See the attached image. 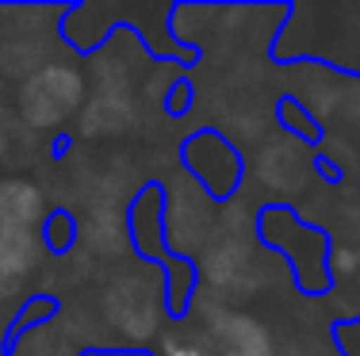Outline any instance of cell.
Masks as SVG:
<instances>
[{
	"instance_id": "7a4b0ae2",
	"label": "cell",
	"mask_w": 360,
	"mask_h": 356,
	"mask_svg": "<svg viewBox=\"0 0 360 356\" xmlns=\"http://www.w3.org/2000/svg\"><path fill=\"white\" fill-rule=\"evenodd\" d=\"M42 261V237L35 226H0V272L20 279Z\"/></svg>"
},
{
	"instance_id": "6da1fadb",
	"label": "cell",
	"mask_w": 360,
	"mask_h": 356,
	"mask_svg": "<svg viewBox=\"0 0 360 356\" xmlns=\"http://www.w3.org/2000/svg\"><path fill=\"white\" fill-rule=\"evenodd\" d=\"M77 104H81V77L73 70H65V65H50V70L35 73L23 84V96H20L23 115L35 126L65 123Z\"/></svg>"
},
{
	"instance_id": "52a82bcc",
	"label": "cell",
	"mask_w": 360,
	"mask_h": 356,
	"mask_svg": "<svg viewBox=\"0 0 360 356\" xmlns=\"http://www.w3.org/2000/svg\"><path fill=\"white\" fill-rule=\"evenodd\" d=\"M222 356H226V352H222Z\"/></svg>"
},
{
	"instance_id": "277c9868",
	"label": "cell",
	"mask_w": 360,
	"mask_h": 356,
	"mask_svg": "<svg viewBox=\"0 0 360 356\" xmlns=\"http://www.w3.org/2000/svg\"><path fill=\"white\" fill-rule=\"evenodd\" d=\"M219 341L226 356H269V337L250 318H226L219 326Z\"/></svg>"
},
{
	"instance_id": "8992f818",
	"label": "cell",
	"mask_w": 360,
	"mask_h": 356,
	"mask_svg": "<svg viewBox=\"0 0 360 356\" xmlns=\"http://www.w3.org/2000/svg\"><path fill=\"white\" fill-rule=\"evenodd\" d=\"M165 356H203L200 349H192V345H169Z\"/></svg>"
},
{
	"instance_id": "5b68a950",
	"label": "cell",
	"mask_w": 360,
	"mask_h": 356,
	"mask_svg": "<svg viewBox=\"0 0 360 356\" xmlns=\"http://www.w3.org/2000/svg\"><path fill=\"white\" fill-rule=\"evenodd\" d=\"M333 265H338L341 272H353V268H356V257H353L349 249H338V253H333Z\"/></svg>"
},
{
	"instance_id": "3957f363",
	"label": "cell",
	"mask_w": 360,
	"mask_h": 356,
	"mask_svg": "<svg viewBox=\"0 0 360 356\" xmlns=\"http://www.w3.org/2000/svg\"><path fill=\"white\" fill-rule=\"evenodd\" d=\"M42 192L27 180H0V226H35L42 223Z\"/></svg>"
}]
</instances>
